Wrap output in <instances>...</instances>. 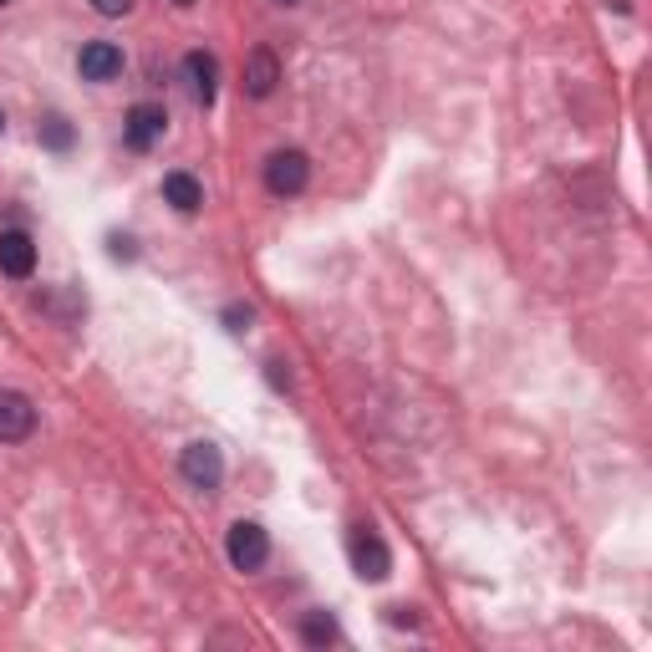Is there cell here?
Listing matches in <instances>:
<instances>
[{
	"label": "cell",
	"instance_id": "cell-11",
	"mask_svg": "<svg viewBox=\"0 0 652 652\" xmlns=\"http://www.w3.org/2000/svg\"><path fill=\"white\" fill-rule=\"evenodd\" d=\"M163 200H169L179 214H194L204 204V189H200L194 173H169V179H163Z\"/></svg>",
	"mask_w": 652,
	"mask_h": 652
},
{
	"label": "cell",
	"instance_id": "cell-12",
	"mask_svg": "<svg viewBox=\"0 0 652 652\" xmlns=\"http://www.w3.org/2000/svg\"><path fill=\"white\" fill-rule=\"evenodd\" d=\"M301 638H307L311 648H321V642H336V622L327 612H311L307 627H301Z\"/></svg>",
	"mask_w": 652,
	"mask_h": 652
},
{
	"label": "cell",
	"instance_id": "cell-19",
	"mask_svg": "<svg viewBox=\"0 0 652 652\" xmlns=\"http://www.w3.org/2000/svg\"><path fill=\"white\" fill-rule=\"evenodd\" d=\"M276 6H296V0H276Z\"/></svg>",
	"mask_w": 652,
	"mask_h": 652
},
{
	"label": "cell",
	"instance_id": "cell-16",
	"mask_svg": "<svg viewBox=\"0 0 652 652\" xmlns=\"http://www.w3.org/2000/svg\"><path fill=\"white\" fill-rule=\"evenodd\" d=\"M266 367H270V383H276V387H286V383H291V373H286V362H266Z\"/></svg>",
	"mask_w": 652,
	"mask_h": 652
},
{
	"label": "cell",
	"instance_id": "cell-13",
	"mask_svg": "<svg viewBox=\"0 0 652 652\" xmlns=\"http://www.w3.org/2000/svg\"><path fill=\"white\" fill-rule=\"evenodd\" d=\"M41 138H46V148H72L67 118H46V122H41Z\"/></svg>",
	"mask_w": 652,
	"mask_h": 652
},
{
	"label": "cell",
	"instance_id": "cell-15",
	"mask_svg": "<svg viewBox=\"0 0 652 652\" xmlns=\"http://www.w3.org/2000/svg\"><path fill=\"white\" fill-rule=\"evenodd\" d=\"M93 11L97 15H128L133 11V0H93Z\"/></svg>",
	"mask_w": 652,
	"mask_h": 652
},
{
	"label": "cell",
	"instance_id": "cell-14",
	"mask_svg": "<svg viewBox=\"0 0 652 652\" xmlns=\"http://www.w3.org/2000/svg\"><path fill=\"white\" fill-rule=\"evenodd\" d=\"M225 327H229V332H245V327H250V307H241V301L225 307Z\"/></svg>",
	"mask_w": 652,
	"mask_h": 652
},
{
	"label": "cell",
	"instance_id": "cell-2",
	"mask_svg": "<svg viewBox=\"0 0 652 652\" xmlns=\"http://www.w3.org/2000/svg\"><path fill=\"white\" fill-rule=\"evenodd\" d=\"M266 556H270L266 525H255V520H235V525H229V560H235V571H260Z\"/></svg>",
	"mask_w": 652,
	"mask_h": 652
},
{
	"label": "cell",
	"instance_id": "cell-3",
	"mask_svg": "<svg viewBox=\"0 0 652 652\" xmlns=\"http://www.w3.org/2000/svg\"><path fill=\"white\" fill-rule=\"evenodd\" d=\"M179 469H184V480L194 484V490H220V480H225V459H220L214 443H189Z\"/></svg>",
	"mask_w": 652,
	"mask_h": 652
},
{
	"label": "cell",
	"instance_id": "cell-17",
	"mask_svg": "<svg viewBox=\"0 0 652 652\" xmlns=\"http://www.w3.org/2000/svg\"><path fill=\"white\" fill-rule=\"evenodd\" d=\"M0 133H6V113H0Z\"/></svg>",
	"mask_w": 652,
	"mask_h": 652
},
{
	"label": "cell",
	"instance_id": "cell-5",
	"mask_svg": "<svg viewBox=\"0 0 652 652\" xmlns=\"http://www.w3.org/2000/svg\"><path fill=\"white\" fill-rule=\"evenodd\" d=\"M352 566H357L362 581H387L393 576V556L373 531H352Z\"/></svg>",
	"mask_w": 652,
	"mask_h": 652
},
{
	"label": "cell",
	"instance_id": "cell-6",
	"mask_svg": "<svg viewBox=\"0 0 652 652\" xmlns=\"http://www.w3.org/2000/svg\"><path fill=\"white\" fill-rule=\"evenodd\" d=\"M36 428V408L26 393H0V443H21Z\"/></svg>",
	"mask_w": 652,
	"mask_h": 652
},
{
	"label": "cell",
	"instance_id": "cell-10",
	"mask_svg": "<svg viewBox=\"0 0 652 652\" xmlns=\"http://www.w3.org/2000/svg\"><path fill=\"white\" fill-rule=\"evenodd\" d=\"M276 82H280L276 56H270L266 46H255L250 62H245V93H250V97H270V93H276Z\"/></svg>",
	"mask_w": 652,
	"mask_h": 652
},
{
	"label": "cell",
	"instance_id": "cell-4",
	"mask_svg": "<svg viewBox=\"0 0 652 652\" xmlns=\"http://www.w3.org/2000/svg\"><path fill=\"white\" fill-rule=\"evenodd\" d=\"M163 128H169V118H163V107L153 103H138L133 113H128V122H122V143L133 148V153H148V148L163 138Z\"/></svg>",
	"mask_w": 652,
	"mask_h": 652
},
{
	"label": "cell",
	"instance_id": "cell-20",
	"mask_svg": "<svg viewBox=\"0 0 652 652\" xmlns=\"http://www.w3.org/2000/svg\"><path fill=\"white\" fill-rule=\"evenodd\" d=\"M0 6H6V0H0Z\"/></svg>",
	"mask_w": 652,
	"mask_h": 652
},
{
	"label": "cell",
	"instance_id": "cell-8",
	"mask_svg": "<svg viewBox=\"0 0 652 652\" xmlns=\"http://www.w3.org/2000/svg\"><path fill=\"white\" fill-rule=\"evenodd\" d=\"M77 72L87 82H113L122 72V52L113 46V41H87L82 56H77Z\"/></svg>",
	"mask_w": 652,
	"mask_h": 652
},
{
	"label": "cell",
	"instance_id": "cell-18",
	"mask_svg": "<svg viewBox=\"0 0 652 652\" xmlns=\"http://www.w3.org/2000/svg\"><path fill=\"white\" fill-rule=\"evenodd\" d=\"M173 6H194V0H173Z\"/></svg>",
	"mask_w": 652,
	"mask_h": 652
},
{
	"label": "cell",
	"instance_id": "cell-7",
	"mask_svg": "<svg viewBox=\"0 0 652 652\" xmlns=\"http://www.w3.org/2000/svg\"><path fill=\"white\" fill-rule=\"evenodd\" d=\"M0 270L15 280H26L36 270V245L26 229H0Z\"/></svg>",
	"mask_w": 652,
	"mask_h": 652
},
{
	"label": "cell",
	"instance_id": "cell-1",
	"mask_svg": "<svg viewBox=\"0 0 652 652\" xmlns=\"http://www.w3.org/2000/svg\"><path fill=\"white\" fill-rule=\"evenodd\" d=\"M307 179H311V159L301 148H280V153L266 159V189L280 194V200H286V194H301Z\"/></svg>",
	"mask_w": 652,
	"mask_h": 652
},
{
	"label": "cell",
	"instance_id": "cell-9",
	"mask_svg": "<svg viewBox=\"0 0 652 652\" xmlns=\"http://www.w3.org/2000/svg\"><path fill=\"white\" fill-rule=\"evenodd\" d=\"M184 82H189V93H194V103L210 107L214 93H220V62H214L210 52H189L184 56Z\"/></svg>",
	"mask_w": 652,
	"mask_h": 652
}]
</instances>
